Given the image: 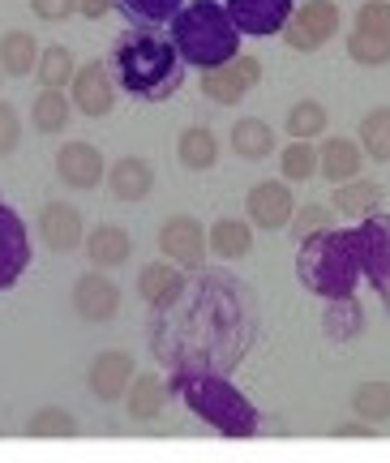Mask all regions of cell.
<instances>
[{
	"instance_id": "obj_40",
	"label": "cell",
	"mask_w": 390,
	"mask_h": 463,
	"mask_svg": "<svg viewBox=\"0 0 390 463\" xmlns=\"http://www.w3.org/2000/svg\"><path fill=\"white\" fill-rule=\"evenodd\" d=\"M34 5V17L43 22H65V17L78 14V0H31Z\"/></svg>"
},
{
	"instance_id": "obj_13",
	"label": "cell",
	"mask_w": 390,
	"mask_h": 463,
	"mask_svg": "<svg viewBox=\"0 0 390 463\" xmlns=\"http://www.w3.org/2000/svg\"><path fill=\"white\" fill-rule=\"evenodd\" d=\"M39 236L52 253H73L78 245H86V223H81V211L65 198H52L39 206Z\"/></svg>"
},
{
	"instance_id": "obj_32",
	"label": "cell",
	"mask_w": 390,
	"mask_h": 463,
	"mask_svg": "<svg viewBox=\"0 0 390 463\" xmlns=\"http://www.w3.org/2000/svg\"><path fill=\"white\" fill-rule=\"evenodd\" d=\"M326 120H330V116H326L322 103L300 99V103L288 108V120H283V125H288V133H292V142H313V137L326 129Z\"/></svg>"
},
{
	"instance_id": "obj_44",
	"label": "cell",
	"mask_w": 390,
	"mask_h": 463,
	"mask_svg": "<svg viewBox=\"0 0 390 463\" xmlns=\"http://www.w3.org/2000/svg\"><path fill=\"white\" fill-rule=\"evenodd\" d=\"M360 5H365V0H360Z\"/></svg>"
},
{
	"instance_id": "obj_29",
	"label": "cell",
	"mask_w": 390,
	"mask_h": 463,
	"mask_svg": "<svg viewBox=\"0 0 390 463\" xmlns=\"http://www.w3.org/2000/svg\"><path fill=\"white\" fill-rule=\"evenodd\" d=\"M73 78H78L73 52L65 43H48L43 56H39V82H43V90H65V86H73Z\"/></svg>"
},
{
	"instance_id": "obj_37",
	"label": "cell",
	"mask_w": 390,
	"mask_h": 463,
	"mask_svg": "<svg viewBox=\"0 0 390 463\" xmlns=\"http://www.w3.org/2000/svg\"><path fill=\"white\" fill-rule=\"evenodd\" d=\"M335 228V215H330V206H300L292 219V236L296 245H305L309 236H322V232Z\"/></svg>"
},
{
	"instance_id": "obj_18",
	"label": "cell",
	"mask_w": 390,
	"mask_h": 463,
	"mask_svg": "<svg viewBox=\"0 0 390 463\" xmlns=\"http://www.w3.org/2000/svg\"><path fill=\"white\" fill-rule=\"evenodd\" d=\"M108 189H112L116 202L150 198V189H155V167H150V159H142V155L116 159V164L108 167Z\"/></svg>"
},
{
	"instance_id": "obj_2",
	"label": "cell",
	"mask_w": 390,
	"mask_h": 463,
	"mask_svg": "<svg viewBox=\"0 0 390 463\" xmlns=\"http://www.w3.org/2000/svg\"><path fill=\"white\" fill-rule=\"evenodd\" d=\"M172 43H176L180 61L194 65L197 73L224 69L241 56V31L228 17V9L214 0H194L180 9V17L172 22Z\"/></svg>"
},
{
	"instance_id": "obj_1",
	"label": "cell",
	"mask_w": 390,
	"mask_h": 463,
	"mask_svg": "<svg viewBox=\"0 0 390 463\" xmlns=\"http://www.w3.org/2000/svg\"><path fill=\"white\" fill-rule=\"evenodd\" d=\"M108 65H112L116 86L142 103L172 99L185 82V61H180L176 43L155 26H133V31L116 34Z\"/></svg>"
},
{
	"instance_id": "obj_10",
	"label": "cell",
	"mask_w": 390,
	"mask_h": 463,
	"mask_svg": "<svg viewBox=\"0 0 390 463\" xmlns=\"http://www.w3.org/2000/svg\"><path fill=\"white\" fill-rule=\"evenodd\" d=\"M26 266H31V232H26V219L0 198V292L14 288L26 275Z\"/></svg>"
},
{
	"instance_id": "obj_35",
	"label": "cell",
	"mask_w": 390,
	"mask_h": 463,
	"mask_svg": "<svg viewBox=\"0 0 390 463\" xmlns=\"http://www.w3.org/2000/svg\"><path fill=\"white\" fill-rule=\"evenodd\" d=\"M279 172L283 181H313L318 176V146L313 142H292V146L279 150Z\"/></svg>"
},
{
	"instance_id": "obj_12",
	"label": "cell",
	"mask_w": 390,
	"mask_h": 463,
	"mask_svg": "<svg viewBox=\"0 0 390 463\" xmlns=\"http://www.w3.org/2000/svg\"><path fill=\"white\" fill-rule=\"evenodd\" d=\"M224 9H228V17L236 22V31L253 34V39L283 34V26L296 17L292 0H228Z\"/></svg>"
},
{
	"instance_id": "obj_23",
	"label": "cell",
	"mask_w": 390,
	"mask_h": 463,
	"mask_svg": "<svg viewBox=\"0 0 390 463\" xmlns=\"http://www.w3.org/2000/svg\"><path fill=\"white\" fill-rule=\"evenodd\" d=\"M176 155L189 172H211V167L219 164V137H214V129H206V125H189V129H180V137H176Z\"/></svg>"
},
{
	"instance_id": "obj_19",
	"label": "cell",
	"mask_w": 390,
	"mask_h": 463,
	"mask_svg": "<svg viewBox=\"0 0 390 463\" xmlns=\"http://www.w3.org/2000/svg\"><path fill=\"white\" fill-rule=\"evenodd\" d=\"M86 258L95 270H112L133 258V236L120 223H99L95 232H86Z\"/></svg>"
},
{
	"instance_id": "obj_30",
	"label": "cell",
	"mask_w": 390,
	"mask_h": 463,
	"mask_svg": "<svg viewBox=\"0 0 390 463\" xmlns=\"http://www.w3.org/2000/svg\"><path fill=\"white\" fill-rule=\"evenodd\" d=\"M352 408L365 425H382L390 420V382H360L357 391H352Z\"/></svg>"
},
{
	"instance_id": "obj_6",
	"label": "cell",
	"mask_w": 390,
	"mask_h": 463,
	"mask_svg": "<svg viewBox=\"0 0 390 463\" xmlns=\"http://www.w3.org/2000/svg\"><path fill=\"white\" fill-rule=\"evenodd\" d=\"M347 232H352V249L360 258V275L374 283L377 292H390V215L377 211Z\"/></svg>"
},
{
	"instance_id": "obj_27",
	"label": "cell",
	"mask_w": 390,
	"mask_h": 463,
	"mask_svg": "<svg viewBox=\"0 0 390 463\" xmlns=\"http://www.w3.org/2000/svg\"><path fill=\"white\" fill-rule=\"evenodd\" d=\"M360 150L374 164H390V108H374L360 116Z\"/></svg>"
},
{
	"instance_id": "obj_28",
	"label": "cell",
	"mask_w": 390,
	"mask_h": 463,
	"mask_svg": "<svg viewBox=\"0 0 390 463\" xmlns=\"http://www.w3.org/2000/svg\"><path fill=\"white\" fill-rule=\"evenodd\" d=\"M249 90H253V86H249L241 73H236V65H224V69L202 73V95H206L211 103H219V108H236V103H241Z\"/></svg>"
},
{
	"instance_id": "obj_43",
	"label": "cell",
	"mask_w": 390,
	"mask_h": 463,
	"mask_svg": "<svg viewBox=\"0 0 390 463\" xmlns=\"http://www.w3.org/2000/svg\"><path fill=\"white\" fill-rule=\"evenodd\" d=\"M339 438H374V430H365V425H360V420H352V425H339Z\"/></svg>"
},
{
	"instance_id": "obj_39",
	"label": "cell",
	"mask_w": 390,
	"mask_h": 463,
	"mask_svg": "<svg viewBox=\"0 0 390 463\" xmlns=\"http://www.w3.org/2000/svg\"><path fill=\"white\" fill-rule=\"evenodd\" d=\"M17 142H22V116L14 103L0 99V155H14Z\"/></svg>"
},
{
	"instance_id": "obj_33",
	"label": "cell",
	"mask_w": 390,
	"mask_h": 463,
	"mask_svg": "<svg viewBox=\"0 0 390 463\" xmlns=\"http://www.w3.org/2000/svg\"><path fill=\"white\" fill-rule=\"evenodd\" d=\"M347 56L365 69H382V65H390V39L352 26V31H347Z\"/></svg>"
},
{
	"instance_id": "obj_34",
	"label": "cell",
	"mask_w": 390,
	"mask_h": 463,
	"mask_svg": "<svg viewBox=\"0 0 390 463\" xmlns=\"http://www.w3.org/2000/svg\"><path fill=\"white\" fill-rule=\"evenodd\" d=\"M365 326V309L357 305V297L347 300H326V335L330 339H352Z\"/></svg>"
},
{
	"instance_id": "obj_24",
	"label": "cell",
	"mask_w": 390,
	"mask_h": 463,
	"mask_svg": "<svg viewBox=\"0 0 390 463\" xmlns=\"http://www.w3.org/2000/svg\"><path fill=\"white\" fill-rule=\"evenodd\" d=\"M73 112H78V108H73V99H69L65 90H39L31 103V125L52 137V133H65Z\"/></svg>"
},
{
	"instance_id": "obj_41",
	"label": "cell",
	"mask_w": 390,
	"mask_h": 463,
	"mask_svg": "<svg viewBox=\"0 0 390 463\" xmlns=\"http://www.w3.org/2000/svg\"><path fill=\"white\" fill-rule=\"evenodd\" d=\"M232 65H236V73H241V78H244L249 86H258V82H262V61H258V56H249V52H241V56H236Z\"/></svg>"
},
{
	"instance_id": "obj_21",
	"label": "cell",
	"mask_w": 390,
	"mask_h": 463,
	"mask_svg": "<svg viewBox=\"0 0 390 463\" xmlns=\"http://www.w3.org/2000/svg\"><path fill=\"white\" fill-rule=\"evenodd\" d=\"M39 39L31 31H5L0 34V69L9 78H26V73H39Z\"/></svg>"
},
{
	"instance_id": "obj_36",
	"label": "cell",
	"mask_w": 390,
	"mask_h": 463,
	"mask_svg": "<svg viewBox=\"0 0 390 463\" xmlns=\"http://www.w3.org/2000/svg\"><path fill=\"white\" fill-rule=\"evenodd\" d=\"M26 433L31 438H73L78 433V416L65 412V408H39L26 420Z\"/></svg>"
},
{
	"instance_id": "obj_3",
	"label": "cell",
	"mask_w": 390,
	"mask_h": 463,
	"mask_svg": "<svg viewBox=\"0 0 390 463\" xmlns=\"http://www.w3.org/2000/svg\"><path fill=\"white\" fill-rule=\"evenodd\" d=\"M296 279L305 283L309 292H318L322 300H347L357 292L360 275V258L352 249V232L347 228H330L322 236H309L300 245L296 258Z\"/></svg>"
},
{
	"instance_id": "obj_4",
	"label": "cell",
	"mask_w": 390,
	"mask_h": 463,
	"mask_svg": "<svg viewBox=\"0 0 390 463\" xmlns=\"http://www.w3.org/2000/svg\"><path fill=\"white\" fill-rule=\"evenodd\" d=\"M176 391L185 395V403H189L206 425H214L224 438H253V433H258V408H253L228 378L176 369Z\"/></svg>"
},
{
	"instance_id": "obj_7",
	"label": "cell",
	"mask_w": 390,
	"mask_h": 463,
	"mask_svg": "<svg viewBox=\"0 0 390 463\" xmlns=\"http://www.w3.org/2000/svg\"><path fill=\"white\" fill-rule=\"evenodd\" d=\"M159 253L163 262L180 266V270H202L206 253H211V236L194 215H172L159 228Z\"/></svg>"
},
{
	"instance_id": "obj_38",
	"label": "cell",
	"mask_w": 390,
	"mask_h": 463,
	"mask_svg": "<svg viewBox=\"0 0 390 463\" xmlns=\"http://www.w3.org/2000/svg\"><path fill=\"white\" fill-rule=\"evenodd\" d=\"M357 31H369V34H386L390 39V0H365L357 9Z\"/></svg>"
},
{
	"instance_id": "obj_15",
	"label": "cell",
	"mask_w": 390,
	"mask_h": 463,
	"mask_svg": "<svg viewBox=\"0 0 390 463\" xmlns=\"http://www.w3.org/2000/svg\"><path fill=\"white\" fill-rule=\"evenodd\" d=\"M56 176L65 189H99V181L108 176V164L90 142H65L56 150Z\"/></svg>"
},
{
	"instance_id": "obj_31",
	"label": "cell",
	"mask_w": 390,
	"mask_h": 463,
	"mask_svg": "<svg viewBox=\"0 0 390 463\" xmlns=\"http://www.w3.org/2000/svg\"><path fill=\"white\" fill-rule=\"evenodd\" d=\"M116 9L138 26H163V22H176L185 0H116Z\"/></svg>"
},
{
	"instance_id": "obj_26",
	"label": "cell",
	"mask_w": 390,
	"mask_h": 463,
	"mask_svg": "<svg viewBox=\"0 0 390 463\" xmlns=\"http://www.w3.org/2000/svg\"><path fill=\"white\" fill-rule=\"evenodd\" d=\"M125 408H129L133 420H155V416L167 408V386H163L155 373H138L125 395Z\"/></svg>"
},
{
	"instance_id": "obj_20",
	"label": "cell",
	"mask_w": 390,
	"mask_h": 463,
	"mask_svg": "<svg viewBox=\"0 0 390 463\" xmlns=\"http://www.w3.org/2000/svg\"><path fill=\"white\" fill-rule=\"evenodd\" d=\"M275 146H279V137H275V129H271L262 116H244V120L232 125V150H236L241 159H249V164L271 159Z\"/></svg>"
},
{
	"instance_id": "obj_42",
	"label": "cell",
	"mask_w": 390,
	"mask_h": 463,
	"mask_svg": "<svg viewBox=\"0 0 390 463\" xmlns=\"http://www.w3.org/2000/svg\"><path fill=\"white\" fill-rule=\"evenodd\" d=\"M116 9V0H78V14L90 17V22H99V17H108Z\"/></svg>"
},
{
	"instance_id": "obj_11",
	"label": "cell",
	"mask_w": 390,
	"mask_h": 463,
	"mask_svg": "<svg viewBox=\"0 0 390 463\" xmlns=\"http://www.w3.org/2000/svg\"><path fill=\"white\" fill-rule=\"evenodd\" d=\"M73 314L90 326H103L120 314V288L108 279V270H86L73 279Z\"/></svg>"
},
{
	"instance_id": "obj_17",
	"label": "cell",
	"mask_w": 390,
	"mask_h": 463,
	"mask_svg": "<svg viewBox=\"0 0 390 463\" xmlns=\"http://www.w3.org/2000/svg\"><path fill=\"white\" fill-rule=\"evenodd\" d=\"M138 292L150 309H172L185 297V275L172 262H147L138 270Z\"/></svg>"
},
{
	"instance_id": "obj_16",
	"label": "cell",
	"mask_w": 390,
	"mask_h": 463,
	"mask_svg": "<svg viewBox=\"0 0 390 463\" xmlns=\"http://www.w3.org/2000/svg\"><path fill=\"white\" fill-rule=\"evenodd\" d=\"M360 167H365V150L352 137H326L322 146H318V176L322 181L347 184L360 176Z\"/></svg>"
},
{
	"instance_id": "obj_8",
	"label": "cell",
	"mask_w": 390,
	"mask_h": 463,
	"mask_svg": "<svg viewBox=\"0 0 390 463\" xmlns=\"http://www.w3.org/2000/svg\"><path fill=\"white\" fill-rule=\"evenodd\" d=\"M116 78H112V65L108 61H86V65H78V78H73V86H69V99H73V108H78L81 116H90V120H99V116H108L116 108Z\"/></svg>"
},
{
	"instance_id": "obj_25",
	"label": "cell",
	"mask_w": 390,
	"mask_h": 463,
	"mask_svg": "<svg viewBox=\"0 0 390 463\" xmlns=\"http://www.w3.org/2000/svg\"><path fill=\"white\" fill-rule=\"evenodd\" d=\"M335 206H339V215H347V219L377 215V206H382V184L360 181V176L347 184H335Z\"/></svg>"
},
{
	"instance_id": "obj_5",
	"label": "cell",
	"mask_w": 390,
	"mask_h": 463,
	"mask_svg": "<svg viewBox=\"0 0 390 463\" xmlns=\"http://www.w3.org/2000/svg\"><path fill=\"white\" fill-rule=\"evenodd\" d=\"M343 26V14L335 0H305L300 9H296V17L283 26V43L292 52H305V56H313L318 48H326L335 34H339Z\"/></svg>"
},
{
	"instance_id": "obj_22",
	"label": "cell",
	"mask_w": 390,
	"mask_h": 463,
	"mask_svg": "<svg viewBox=\"0 0 390 463\" xmlns=\"http://www.w3.org/2000/svg\"><path fill=\"white\" fill-rule=\"evenodd\" d=\"M206 236H211V253L224 262H241L253 249V223L249 219H214Z\"/></svg>"
},
{
	"instance_id": "obj_14",
	"label": "cell",
	"mask_w": 390,
	"mask_h": 463,
	"mask_svg": "<svg viewBox=\"0 0 390 463\" xmlns=\"http://www.w3.org/2000/svg\"><path fill=\"white\" fill-rule=\"evenodd\" d=\"M133 356L129 352H120V347H108V352H99L90 369H86V386H90V395L99 403H116V399L129 395L133 386Z\"/></svg>"
},
{
	"instance_id": "obj_9",
	"label": "cell",
	"mask_w": 390,
	"mask_h": 463,
	"mask_svg": "<svg viewBox=\"0 0 390 463\" xmlns=\"http://www.w3.org/2000/svg\"><path fill=\"white\" fill-rule=\"evenodd\" d=\"M244 219L253 228H266V232H279V228H292L296 219V198L288 181H258L249 189L244 198Z\"/></svg>"
},
{
	"instance_id": "obj_45",
	"label": "cell",
	"mask_w": 390,
	"mask_h": 463,
	"mask_svg": "<svg viewBox=\"0 0 390 463\" xmlns=\"http://www.w3.org/2000/svg\"><path fill=\"white\" fill-rule=\"evenodd\" d=\"M0 73H5V69H0Z\"/></svg>"
}]
</instances>
